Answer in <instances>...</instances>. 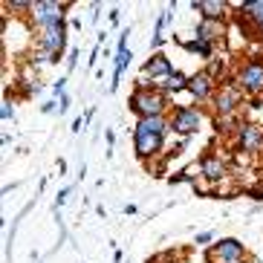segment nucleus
I'll return each instance as SVG.
<instances>
[{"instance_id":"1","label":"nucleus","mask_w":263,"mask_h":263,"mask_svg":"<svg viewBox=\"0 0 263 263\" xmlns=\"http://www.w3.org/2000/svg\"><path fill=\"white\" fill-rule=\"evenodd\" d=\"M162 139H165V133H156L154 127H151V122H147V119H139L136 130H133V145H136V154H139V156L156 154V151L162 147Z\"/></svg>"},{"instance_id":"2","label":"nucleus","mask_w":263,"mask_h":263,"mask_svg":"<svg viewBox=\"0 0 263 263\" xmlns=\"http://www.w3.org/2000/svg\"><path fill=\"white\" fill-rule=\"evenodd\" d=\"M130 110H133V113H139L142 119L162 116V110H165V96L147 93V90H139V93H133V96H130Z\"/></svg>"},{"instance_id":"3","label":"nucleus","mask_w":263,"mask_h":263,"mask_svg":"<svg viewBox=\"0 0 263 263\" xmlns=\"http://www.w3.org/2000/svg\"><path fill=\"white\" fill-rule=\"evenodd\" d=\"M67 6H58V3H47V0H38V3H32V15L38 21L41 29H49V26H58L64 24L61 15Z\"/></svg>"},{"instance_id":"4","label":"nucleus","mask_w":263,"mask_h":263,"mask_svg":"<svg viewBox=\"0 0 263 263\" xmlns=\"http://www.w3.org/2000/svg\"><path fill=\"white\" fill-rule=\"evenodd\" d=\"M41 44L47 47L49 61H58V58H61V52H64V24L44 29V35H41Z\"/></svg>"},{"instance_id":"5","label":"nucleus","mask_w":263,"mask_h":263,"mask_svg":"<svg viewBox=\"0 0 263 263\" xmlns=\"http://www.w3.org/2000/svg\"><path fill=\"white\" fill-rule=\"evenodd\" d=\"M240 87L249 90V93H257L263 90V64L260 61H249L240 72Z\"/></svg>"},{"instance_id":"6","label":"nucleus","mask_w":263,"mask_h":263,"mask_svg":"<svg viewBox=\"0 0 263 263\" xmlns=\"http://www.w3.org/2000/svg\"><path fill=\"white\" fill-rule=\"evenodd\" d=\"M171 127L177 133H194L197 127H200V113L191 107H179L177 116H174V122H171Z\"/></svg>"},{"instance_id":"7","label":"nucleus","mask_w":263,"mask_h":263,"mask_svg":"<svg viewBox=\"0 0 263 263\" xmlns=\"http://www.w3.org/2000/svg\"><path fill=\"white\" fill-rule=\"evenodd\" d=\"M145 76H151V78H165L168 81L171 76H174V70H171V61L165 58V55H154L151 61L142 67V78Z\"/></svg>"},{"instance_id":"8","label":"nucleus","mask_w":263,"mask_h":263,"mask_svg":"<svg viewBox=\"0 0 263 263\" xmlns=\"http://www.w3.org/2000/svg\"><path fill=\"white\" fill-rule=\"evenodd\" d=\"M217 255L223 257L226 263H240L243 260V243L234 240V237H226V240L217 243Z\"/></svg>"},{"instance_id":"9","label":"nucleus","mask_w":263,"mask_h":263,"mask_svg":"<svg viewBox=\"0 0 263 263\" xmlns=\"http://www.w3.org/2000/svg\"><path fill=\"white\" fill-rule=\"evenodd\" d=\"M240 145H243V151H260V147H263V133H260V127H255V124H246V127L240 130Z\"/></svg>"},{"instance_id":"10","label":"nucleus","mask_w":263,"mask_h":263,"mask_svg":"<svg viewBox=\"0 0 263 263\" xmlns=\"http://www.w3.org/2000/svg\"><path fill=\"white\" fill-rule=\"evenodd\" d=\"M188 90H191L197 99H205V96L211 93V76L209 72H200V76H191V84H188Z\"/></svg>"},{"instance_id":"11","label":"nucleus","mask_w":263,"mask_h":263,"mask_svg":"<svg viewBox=\"0 0 263 263\" xmlns=\"http://www.w3.org/2000/svg\"><path fill=\"white\" fill-rule=\"evenodd\" d=\"M191 6L197 9V12H202L205 21H217V17H223V12H226V3H205V0L197 3V0H194Z\"/></svg>"},{"instance_id":"12","label":"nucleus","mask_w":263,"mask_h":263,"mask_svg":"<svg viewBox=\"0 0 263 263\" xmlns=\"http://www.w3.org/2000/svg\"><path fill=\"white\" fill-rule=\"evenodd\" d=\"M240 101V90H223V93L217 96V110H220V113H232L234 110V104H237Z\"/></svg>"},{"instance_id":"13","label":"nucleus","mask_w":263,"mask_h":263,"mask_svg":"<svg viewBox=\"0 0 263 263\" xmlns=\"http://www.w3.org/2000/svg\"><path fill=\"white\" fill-rule=\"evenodd\" d=\"M200 171H202V177H205V179H220V177H223V162L214 159V156H205L202 165H200Z\"/></svg>"},{"instance_id":"14","label":"nucleus","mask_w":263,"mask_h":263,"mask_svg":"<svg viewBox=\"0 0 263 263\" xmlns=\"http://www.w3.org/2000/svg\"><path fill=\"white\" fill-rule=\"evenodd\" d=\"M188 84H191V78H188V76H182V72H174V76L165 81V90H168V93H179V90H185Z\"/></svg>"},{"instance_id":"15","label":"nucleus","mask_w":263,"mask_h":263,"mask_svg":"<svg viewBox=\"0 0 263 263\" xmlns=\"http://www.w3.org/2000/svg\"><path fill=\"white\" fill-rule=\"evenodd\" d=\"M182 47H185L188 52H197V55H202V58H211V44H202V41H188V44H182Z\"/></svg>"},{"instance_id":"16","label":"nucleus","mask_w":263,"mask_h":263,"mask_svg":"<svg viewBox=\"0 0 263 263\" xmlns=\"http://www.w3.org/2000/svg\"><path fill=\"white\" fill-rule=\"evenodd\" d=\"M243 9H246V15H252L260 24V29H263V0H257V3H243Z\"/></svg>"},{"instance_id":"17","label":"nucleus","mask_w":263,"mask_h":263,"mask_svg":"<svg viewBox=\"0 0 263 263\" xmlns=\"http://www.w3.org/2000/svg\"><path fill=\"white\" fill-rule=\"evenodd\" d=\"M67 197H70V188H64V191L58 194V200H55V211H58V209L64 205V202H67Z\"/></svg>"},{"instance_id":"18","label":"nucleus","mask_w":263,"mask_h":263,"mask_svg":"<svg viewBox=\"0 0 263 263\" xmlns=\"http://www.w3.org/2000/svg\"><path fill=\"white\" fill-rule=\"evenodd\" d=\"M209 240H211V232H202V234H197V243H200V246H205Z\"/></svg>"},{"instance_id":"19","label":"nucleus","mask_w":263,"mask_h":263,"mask_svg":"<svg viewBox=\"0 0 263 263\" xmlns=\"http://www.w3.org/2000/svg\"><path fill=\"white\" fill-rule=\"evenodd\" d=\"M12 116H15V113H12V107H9V104H3V119H6V122H9V119H12Z\"/></svg>"}]
</instances>
